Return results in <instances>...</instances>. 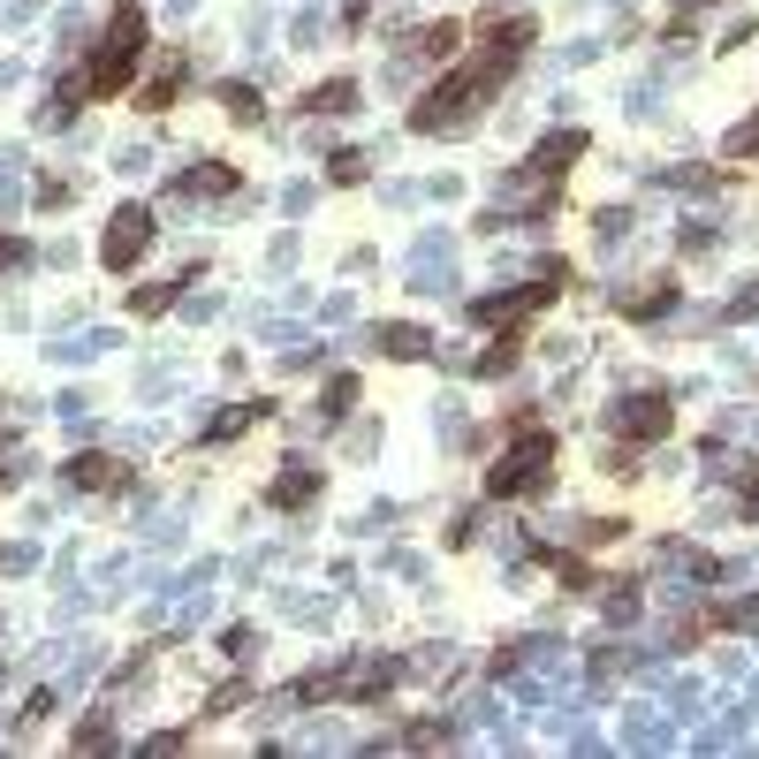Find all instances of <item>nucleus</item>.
<instances>
[{"label": "nucleus", "instance_id": "20", "mask_svg": "<svg viewBox=\"0 0 759 759\" xmlns=\"http://www.w3.org/2000/svg\"><path fill=\"white\" fill-rule=\"evenodd\" d=\"M107 737H115L107 722H84V730H76V745H84V752H107Z\"/></svg>", "mask_w": 759, "mask_h": 759}, {"label": "nucleus", "instance_id": "3", "mask_svg": "<svg viewBox=\"0 0 759 759\" xmlns=\"http://www.w3.org/2000/svg\"><path fill=\"white\" fill-rule=\"evenodd\" d=\"M555 289H562V266H547V282H532V289H517V297H478L471 304V319H478V327H517L524 311H539Z\"/></svg>", "mask_w": 759, "mask_h": 759}, {"label": "nucleus", "instance_id": "7", "mask_svg": "<svg viewBox=\"0 0 759 759\" xmlns=\"http://www.w3.org/2000/svg\"><path fill=\"white\" fill-rule=\"evenodd\" d=\"M311 494H319V471H311V463H289V471L274 478V501H282V509H297Z\"/></svg>", "mask_w": 759, "mask_h": 759}, {"label": "nucleus", "instance_id": "13", "mask_svg": "<svg viewBox=\"0 0 759 759\" xmlns=\"http://www.w3.org/2000/svg\"><path fill=\"white\" fill-rule=\"evenodd\" d=\"M175 92H182V61H159V69H152V84H145V107H167Z\"/></svg>", "mask_w": 759, "mask_h": 759}, {"label": "nucleus", "instance_id": "22", "mask_svg": "<svg viewBox=\"0 0 759 759\" xmlns=\"http://www.w3.org/2000/svg\"><path fill=\"white\" fill-rule=\"evenodd\" d=\"M730 622H745V630H759V601H745V607H730Z\"/></svg>", "mask_w": 759, "mask_h": 759}, {"label": "nucleus", "instance_id": "1", "mask_svg": "<svg viewBox=\"0 0 759 759\" xmlns=\"http://www.w3.org/2000/svg\"><path fill=\"white\" fill-rule=\"evenodd\" d=\"M138 54H145V15H138V8L122 0V8H115V23H107V38H99V54H92V69H84V92L115 99V92L130 84Z\"/></svg>", "mask_w": 759, "mask_h": 759}, {"label": "nucleus", "instance_id": "4", "mask_svg": "<svg viewBox=\"0 0 759 759\" xmlns=\"http://www.w3.org/2000/svg\"><path fill=\"white\" fill-rule=\"evenodd\" d=\"M145 244H152V213L145 205H122L107 221V236H99V259L107 266H130V259H145Z\"/></svg>", "mask_w": 759, "mask_h": 759}, {"label": "nucleus", "instance_id": "11", "mask_svg": "<svg viewBox=\"0 0 759 759\" xmlns=\"http://www.w3.org/2000/svg\"><path fill=\"white\" fill-rule=\"evenodd\" d=\"M349 99H357V84H349V76H334V84H319V92H311V115H349Z\"/></svg>", "mask_w": 759, "mask_h": 759}, {"label": "nucleus", "instance_id": "2", "mask_svg": "<svg viewBox=\"0 0 759 759\" xmlns=\"http://www.w3.org/2000/svg\"><path fill=\"white\" fill-rule=\"evenodd\" d=\"M547 471H555V441H547V426H517L509 455L486 471V494H494V501H517V494H532Z\"/></svg>", "mask_w": 759, "mask_h": 759}, {"label": "nucleus", "instance_id": "16", "mask_svg": "<svg viewBox=\"0 0 759 759\" xmlns=\"http://www.w3.org/2000/svg\"><path fill=\"white\" fill-rule=\"evenodd\" d=\"M221 107H228L236 122H259V92H251V84H228V92H221Z\"/></svg>", "mask_w": 759, "mask_h": 759}, {"label": "nucleus", "instance_id": "21", "mask_svg": "<svg viewBox=\"0 0 759 759\" xmlns=\"http://www.w3.org/2000/svg\"><path fill=\"white\" fill-rule=\"evenodd\" d=\"M730 152H737V159H745V152H759V115L745 122V130H730Z\"/></svg>", "mask_w": 759, "mask_h": 759}, {"label": "nucleus", "instance_id": "17", "mask_svg": "<svg viewBox=\"0 0 759 759\" xmlns=\"http://www.w3.org/2000/svg\"><path fill=\"white\" fill-rule=\"evenodd\" d=\"M259 411H266V403H244V411H221V418H213V441H236V434H244V426H251Z\"/></svg>", "mask_w": 759, "mask_h": 759}, {"label": "nucleus", "instance_id": "12", "mask_svg": "<svg viewBox=\"0 0 759 759\" xmlns=\"http://www.w3.org/2000/svg\"><path fill=\"white\" fill-rule=\"evenodd\" d=\"M380 349H388V357H426L434 342H426L418 327H380Z\"/></svg>", "mask_w": 759, "mask_h": 759}, {"label": "nucleus", "instance_id": "9", "mask_svg": "<svg viewBox=\"0 0 759 759\" xmlns=\"http://www.w3.org/2000/svg\"><path fill=\"white\" fill-rule=\"evenodd\" d=\"M115 478H122L115 455H76V463H69V486H115Z\"/></svg>", "mask_w": 759, "mask_h": 759}, {"label": "nucleus", "instance_id": "8", "mask_svg": "<svg viewBox=\"0 0 759 759\" xmlns=\"http://www.w3.org/2000/svg\"><path fill=\"white\" fill-rule=\"evenodd\" d=\"M578 152H585V138H578V130H562L555 145H539V159H532V167H539V182H555V175H562V159H578Z\"/></svg>", "mask_w": 759, "mask_h": 759}, {"label": "nucleus", "instance_id": "18", "mask_svg": "<svg viewBox=\"0 0 759 759\" xmlns=\"http://www.w3.org/2000/svg\"><path fill=\"white\" fill-rule=\"evenodd\" d=\"M167 304H175V282H152V289H138V311H145V319H152V311H167Z\"/></svg>", "mask_w": 759, "mask_h": 759}, {"label": "nucleus", "instance_id": "6", "mask_svg": "<svg viewBox=\"0 0 759 759\" xmlns=\"http://www.w3.org/2000/svg\"><path fill=\"white\" fill-rule=\"evenodd\" d=\"M221 190H236V167H221V159H198L175 175V198H221Z\"/></svg>", "mask_w": 759, "mask_h": 759}, {"label": "nucleus", "instance_id": "14", "mask_svg": "<svg viewBox=\"0 0 759 759\" xmlns=\"http://www.w3.org/2000/svg\"><path fill=\"white\" fill-rule=\"evenodd\" d=\"M411 46H418L426 61H449V54H455V23H426V31H418Z\"/></svg>", "mask_w": 759, "mask_h": 759}, {"label": "nucleus", "instance_id": "15", "mask_svg": "<svg viewBox=\"0 0 759 759\" xmlns=\"http://www.w3.org/2000/svg\"><path fill=\"white\" fill-rule=\"evenodd\" d=\"M76 99H84V84L69 76V84H54V99H46V122L61 130V122H76Z\"/></svg>", "mask_w": 759, "mask_h": 759}, {"label": "nucleus", "instance_id": "5", "mask_svg": "<svg viewBox=\"0 0 759 759\" xmlns=\"http://www.w3.org/2000/svg\"><path fill=\"white\" fill-rule=\"evenodd\" d=\"M668 418H676L668 395H661V388H638V395L615 411V434H622V441H653V434H668Z\"/></svg>", "mask_w": 759, "mask_h": 759}, {"label": "nucleus", "instance_id": "23", "mask_svg": "<svg viewBox=\"0 0 759 759\" xmlns=\"http://www.w3.org/2000/svg\"><path fill=\"white\" fill-rule=\"evenodd\" d=\"M8 259H15V244H0V266H8Z\"/></svg>", "mask_w": 759, "mask_h": 759}, {"label": "nucleus", "instance_id": "19", "mask_svg": "<svg viewBox=\"0 0 759 759\" xmlns=\"http://www.w3.org/2000/svg\"><path fill=\"white\" fill-rule=\"evenodd\" d=\"M349 403H357V380H334V388H327V418H342Z\"/></svg>", "mask_w": 759, "mask_h": 759}, {"label": "nucleus", "instance_id": "10", "mask_svg": "<svg viewBox=\"0 0 759 759\" xmlns=\"http://www.w3.org/2000/svg\"><path fill=\"white\" fill-rule=\"evenodd\" d=\"M668 304H676L668 282H645V289H630V297H622V311H630V319H653V311H668Z\"/></svg>", "mask_w": 759, "mask_h": 759}]
</instances>
